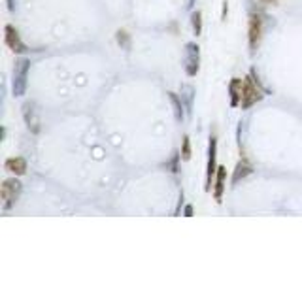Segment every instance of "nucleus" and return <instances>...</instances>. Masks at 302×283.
Returning <instances> with one entry per match:
<instances>
[{"mask_svg": "<svg viewBox=\"0 0 302 283\" xmlns=\"http://www.w3.org/2000/svg\"><path fill=\"white\" fill-rule=\"evenodd\" d=\"M181 206H183V195H179V202H178L176 211H174V216H179V209H181Z\"/></svg>", "mask_w": 302, "mask_h": 283, "instance_id": "aec40b11", "label": "nucleus"}, {"mask_svg": "<svg viewBox=\"0 0 302 283\" xmlns=\"http://www.w3.org/2000/svg\"><path fill=\"white\" fill-rule=\"evenodd\" d=\"M23 119H25L27 129L31 130L32 134H38V132H40V117H38L36 106L32 104V102L23 104Z\"/></svg>", "mask_w": 302, "mask_h": 283, "instance_id": "6e6552de", "label": "nucleus"}, {"mask_svg": "<svg viewBox=\"0 0 302 283\" xmlns=\"http://www.w3.org/2000/svg\"><path fill=\"white\" fill-rule=\"evenodd\" d=\"M189 2H191V4H189V6H193V4H195V0H189Z\"/></svg>", "mask_w": 302, "mask_h": 283, "instance_id": "5701e85b", "label": "nucleus"}, {"mask_svg": "<svg viewBox=\"0 0 302 283\" xmlns=\"http://www.w3.org/2000/svg\"><path fill=\"white\" fill-rule=\"evenodd\" d=\"M191 27H193V34H195V36H200V34H202V12H200V10L191 12Z\"/></svg>", "mask_w": 302, "mask_h": 283, "instance_id": "4468645a", "label": "nucleus"}, {"mask_svg": "<svg viewBox=\"0 0 302 283\" xmlns=\"http://www.w3.org/2000/svg\"><path fill=\"white\" fill-rule=\"evenodd\" d=\"M115 40H118V43L123 50H127V51L130 50V34L125 31V29H119V31L115 32Z\"/></svg>", "mask_w": 302, "mask_h": 283, "instance_id": "2eb2a0df", "label": "nucleus"}, {"mask_svg": "<svg viewBox=\"0 0 302 283\" xmlns=\"http://www.w3.org/2000/svg\"><path fill=\"white\" fill-rule=\"evenodd\" d=\"M261 2H265V4H274V6L277 4V0H261Z\"/></svg>", "mask_w": 302, "mask_h": 283, "instance_id": "4be33fe9", "label": "nucleus"}, {"mask_svg": "<svg viewBox=\"0 0 302 283\" xmlns=\"http://www.w3.org/2000/svg\"><path fill=\"white\" fill-rule=\"evenodd\" d=\"M179 160H181V155L176 153V155L172 157V160H170V164H168V167L172 168V172H174V174H178V172H179V167H178Z\"/></svg>", "mask_w": 302, "mask_h": 283, "instance_id": "f3484780", "label": "nucleus"}, {"mask_svg": "<svg viewBox=\"0 0 302 283\" xmlns=\"http://www.w3.org/2000/svg\"><path fill=\"white\" fill-rule=\"evenodd\" d=\"M266 97V91L263 89V85L259 83V80L255 78V72L251 70V74L244 78V91H242V110H249L251 106H255L257 102Z\"/></svg>", "mask_w": 302, "mask_h": 283, "instance_id": "f257e3e1", "label": "nucleus"}, {"mask_svg": "<svg viewBox=\"0 0 302 283\" xmlns=\"http://www.w3.org/2000/svg\"><path fill=\"white\" fill-rule=\"evenodd\" d=\"M217 168H219L217 167V138L210 136V142H208V160H206V185H204L206 191H212V187H214V178H216Z\"/></svg>", "mask_w": 302, "mask_h": 283, "instance_id": "39448f33", "label": "nucleus"}, {"mask_svg": "<svg viewBox=\"0 0 302 283\" xmlns=\"http://www.w3.org/2000/svg\"><path fill=\"white\" fill-rule=\"evenodd\" d=\"M168 99H170V102H172V108H174V115H176V121H183L185 117V111H183V99L179 97L178 92H168Z\"/></svg>", "mask_w": 302, "mask_h": 283, "instance_id": "ddd939ff", "label": "nucleus"}, {"mask_svg": "<svg viewBox=\"0 0 302 283\" xmlns=\"http://www.w3.org/2000/svg\"><path fill=\"white\" fill-rule=\"evenodd\" d=\"M228 2L227 0H223V12H221V19L223 21H225V19H227V10H228V6H227Z\"/></svg>", "mask_w": 302, "mask_h": 283, "instance_id": "6ab92c4d", "label": "nucleus"}, {"mask_svg": "<svg viewBox=\"0 0 302 283\" xmlns=\"http://www.w3.org/2000/svg\"><path fill=\"white\" fill-rule=\"evenodd\" d=\"M183 68L185 74L189 78H195L198 74V70H200V48H198V43L189 42L185 45Z\"/></svg>", "mask_w": 302, "mask_h": 283, "instance_id": "423d86ee", "label": "nucleus"}, {"mask_svg": "<svg viewBox=\"0 0 302 283\" xmlns=\"http://www.w3.org/2000/svg\"><path fill=\"white\" fill-rule=\"evenodd\" d=\"M225 189H227V168L219 167L217 168V172H216V178H214V187H212V191H214V198H216L217 204H221L223 195H225Z\"/></svg>", "mask_w": 302, "mask_h": 283, "instance_id": "1a4fd4ad", "label": "nucleus"}, {"mask_svg": "<svg viewBox=\"0 0 302 283\" xmlns=\"http://www.w3.org/2000/svg\"><path fill=\"white\" fill-rule=\"evenodd\" d=\"M242 91H244V80L240 78H233L228 83V100H230V108H238L242 102Z\"/></svg>", "mask_w": 302, "mask_h": 283, "instance_id": "9d476101", "label": "nucleus"}, {"mask_svg": "<svg viewBox=\"0 0 302 283\" xmlns=\"http://www.w3.org/2000/svg\"><path fill=\"white\" fill-rule=\"evenodd\" d=\"M263 34H265V21H263V15H261V13H251V15H249V21H247V43H249L251 53H255L257 48L261 45Z\"/></svg>", "mask_w": 302, "mask_h": 283, "instance_id": "20e7f679", "label": "nucleus"}, {"mask_svg": "<svg viewBox=\"0 0 302 283\" xmlns=\"http://www.w3.org/2000/svg\"><path fill=\"white\" fill-rule=\"evenodd\" d=\"M27 160L23 157H12V159H6L4 162V170L13 176H25L27 174Z\"/></svg>", "mask_w": 302, "mask_h": 283, "instance_id": "9b49d317", "label": "nucleus"}, {"mask_svg": "<svg viewBox=\"0 0 302 283\" xmlns=\"http://www.w3.org/2000/svg\"><path fill=\"white\" fill-rule=\"evenodd\" d=\"M183 216L185 217H193V206L191 204H187V206L183 208Z\"/></svg>", "mask_w": 302, "mask_h": 283, "instance_id": "a211bd4d", "label": "nucleus"}, {"mask_svg": "<svg viewBox=\"0 0 302 283\" xmlns=\"http://www.w3.org/2000/svg\"><path fill=\"white\" fill-rule=\"evenodd\" d=\"M251 172H253L251 164H249L247 160H240V162L236 164V168H235V174H233V178H230V183L236 185L238 181H240V179L247 178V176H249Z\"/></svg>", "mask_w": 302, "mask_h": 283, "instance_id": "f8f14e48", "label": "nucleus"}, {"mask_svg": "<svg viewBox=\"0 0 302 283\" xmlns=\"http://www.w3.org/2000/svg\"><path fill=\"white\" fill-rule=\"evenodd\" d=\"M29 68H31V61L25 59V57H19L15 61V66H13V95L15 97H23L27 92V85H29Z\"/></svg>", "mask_w": 302, "mask_h": 283, "instance_id": "7ed1b4c3", "label": "nucleus"}, {"mask_svg": "<svg viewBox=\"0 0 302 283\" xmlns=\"http://www.w3.org/2000/svg\"><path fill=\"white\" fill-rule=\"evenodd\" d=\"M15 2H17V0H8V10H10V12L15 10Z\"/></svg>", "mask_w": 302, "mask_h": 283, "instance_id": "412c9836", "label": "nucleus"}, {"mask_svg": "<svg viewBox=\"0 0 302 283\" xmlns=\"http://www.w3.org/2000/svg\"><path fill=\"white\" fill-rule=\"evenodd\" d=\"M4 43H6L13 53H19V55H23V53L29 51L27 50V45L23 43V40H21L19 31L13 25H10V23L4 25Z\"/></svg>", "mask_w": 302, "mask_h": 283, "instance_id": "0eeeda50", "label": "nucleus"}, {"mask_svg": "<svg viewBox=\"0 0 302 283\" xmlns=\"http://www.w3.org/2000/svg\"><path fill=\"white\" fill-rule=\"evenodd\" d=\"M181 160H189L191 159V140H189V136H183V142H181Z\"/></svg>", "mask_w": 302, "mask_h": 283, "instance_id": "dca6fc26", "label": "nucleus"}, {"mask_svg": "<svg viewBox=\"0 0 302 283\" xmlns=\"http://www.w3.org/2000/svg\"><path fill=\"white\" fill-rule=\"evenodd\" d=\"M23 191V183L17 178H10L4 179L0 185V198H2V209H12L17 204L19 197Z\"/></svg>", "mask_w": 302, "mask_h": 283, "instance_id": "f03ea898", "label": "nucleus"}]
</instances>
